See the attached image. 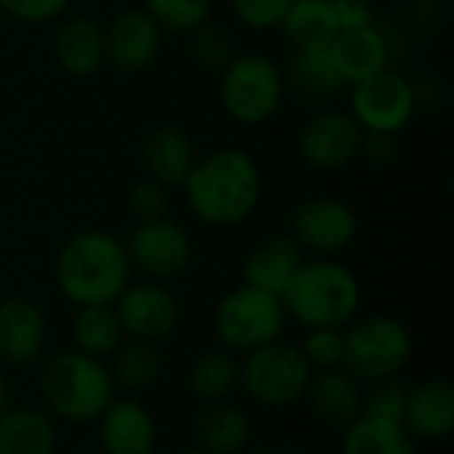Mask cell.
<instances>
[{"mask_svg": "<svg viewBox=\"0 0 454 454\" xmlns=\"http://www.w3.org/2000/svg\"><path fill=\"white\" fill-rule=\"evenodd\" d=\"M370 386L372 388L364 394V410H362V415L380 418V420H399L402 423L404 410H407V394H410V388L399 378L378 380V383H370Z\"/></svg>", "mask_w": 454, "mask_h": 454, "instance_id": "1f68e13d", "label": "cell"}, {"mask_svg": "<svg viewBox=\"0 0 454 454\" xmlns=\"http://www.w3.org/2000/svg\"><path fill=\"white\" fill-rule=\"evenodd\" d=\"M255 454H274V452H269V450H266V452H255Z\"/></svg>", "mask_w": 454, "mask_h": 454, "instance_id": "60d3db41", "label": "cell"}, {"mask_svg": "<svg viewBox=\"0 0 454 454\" xmlns=\"http://www.w3.org/2000/svg\"><path fill=\"white\" fill-rule=\"evenodd\" d=\"M306 396L311 402L314 415L325 426H333L340 431L348 428L354 420H359L364 410V391L359 380L343 367L314 372Z\"/></svg>", "mask_w": 454, "mask_h": 454, "instance_id": "ffe728a7", "label": "cell"}, {"mask_svg": "<svg viewBox=\"0 0 454 454\" xmlns=\"http://www.w3.org/2000/svg\"><path fill=\"white\" fill-rule=\"evenodd\" d=\"M112 380L117 388L125 391H144L154 386L162 375V351L160 343L149 340H125L114 351V364L109 367Z\"/></svg>", "mask_w": 454, "mask_h": 454, "instance_id": "f1b7e54d", "label": "cell"}, {"mask_svg": "<svg viewBox=\"0 0 454 454\" xmlns=\"http://www.w3.org/2000/svg\"><path fill=\"white\" fill-rule=\"evenodd\" d=\"M13 407V386L11 380L0 372V415Z\"/></svg>", "mask_w": 454, "mask_h": 454, "instance_id": "f35d334b", "label": "cell"}, {"mask_svg": "<svg viewBox=\"0 0 454 454\" xmlns=\"http://www.w3.org/2000/svg\"><path fill=\"white\" fill-rule=\"evenodd\" d=\"M48 343L43 309L21 295L0 301V362L11 367L35 364Z\"/></svg>", "mask_w": 454, "mask_h": 454, "instance_id": "9a60e30c", "label": "cell"}, {"mask_svg": "<svg viewBox=\"0 0 454 454\" xmlns=\"http://www.w3.org/2000/svg\"><path fill=\"white\" fill-rule=\"evenodd\" d=\"M114 311L125 330V338L160 343L178 327L181 309L168 287L160 282H130L114 301Z\"/></svg>", "mask_w": 454, "mask_h": 454, "instance_id": "7c38bea8", "label": "cell"}, {"mask_svg": "<svg viewBox=\"0 0 454 454\" xmlns=\"http://www.w3.org/2000/svg\"><path fill=\"white\" fill-rule=\"evenodd\" d=\"M404 428L418 442H444L454 431V386L450 380L431 378L410 388Z\"/></svg>", "mask_w": 454, "mask_h": 454, "instance_id": "ac0fdd59", "label": "cell"}, {"mask_svg": "<svg viewBox=\"0 0 454 454\" xmlns=\"http://www.w3.org/2000/svg\"><path fill=\"white\" fill-rule=\"evenodd\" d=\"M144 162L146 170L152 173V181L162 186H178L184 184L192 165L197 162L194 144L176 125L154 128L144 141Z\"/></svg>", "mask_w": 454, "mask_h": 454, "instance_id": "603a6c76", "label": "cell"}, {"mask_svg": "<svg viewBox=\"0 0 454 454\" xmlns=\"http://www.w3.org/2000/svg\"><path fill=\"white\" fill-rule=\"evenodd\" d=\"M56 420L43 410L11 407L0 415V454H56Z\"/></svg>", "mask_w": 454, "mask_h": 454, "instance_id": "cb8c5ba5", "label": "cell"}, {"mask_svg": "<svg viewBox=\"0 0 454 454\" xmlns=\"http://www.w3.org/2000/svg\"><path fill=\"white\" fill-rule=\"evenodd\" d=\"M98 444L104 454H154L160 428L146 404L138 399H117L101 412Z\"/></svg>", "mask_w": 454, "mask_h": 454, "instance_id": "2e32d148", "label": "cell"}, {"mask_svg": "<svg viewBox=\"0 0 454 454\" xmlns=\"http://www.w3.org/2000/svg\"><path fill=\"white\" fill-rule=\"evenodd\" d=\"M144 11L160 29L197 32L210 21L213 0H144Z\"/></svg>", "mask_w": 454, "mask_h": 454, "instance_id": "4dcf8cb0", "label": "cell"}, {"mask_svg": "<svg viewBox=\"0 0 454 454\" xmlns=\"http://www.w3.org/2000/svg\"><path fill=\"white\" fill-rule=\"evenodd\" d=\"M53 277L59 293L74 306L114 303L130 285L133 266L125 242L109 231L90 229L74 234L61 247Z\"/></svg>", "mask_w": 454, "mask_h": 454, "instance_id": "7a4b0ae2", "label": "cell"}, {"mask_svg": "<svg viewBox=\"0 0 454 454\" xmlns=\"http://www.w3.org/2000/svg\"><path fill=\"white\" fill-rule=\"evenodd\" d=\"M340 454H418V444L404 423L362 415L343 428Z\"/></svg>", "mask_w": 454, "mask_h": 454, "instance_id": "4316f807", "label": "cell"}, {"mask_svg": "<svg viewBox=\"0 0 454 454\" xmlns=\"http://www.w3.org/2000/svg\"><path fill=\"white\" fill-rule=\"evenodd\" d=\"M282 96L285 80L269 56L239 53L223 64L221 104L231 120L242 125H261L277 114Z\"/></svg>", "mask_w": 454, "mask_h": 454, "instance_id": "52a82bcc", "label": "cell"}, {"mask_svg": "<svg viewBox=\"0 0 454 454\" xmlns=\"http://www.w3.org/2000/svg\"><path fill=\"white\" fill-rule=\"evenodd\" d=\"M197 450L205 454H242L250 444V418L231 402L202 404L194 415Z\"/></svg>", "mask_w": 454, "mask_h": 454, "instance_id": "7402d4cb", "label": "cell"}, {"mask_svg": "<svg viewBox=\"0 0 454 454\" xmlns=\"http://www.w3.org/2000/svg\"><path fill=\"white\" fill-rule=\"evenodd\" d=\"M412 114H415V88L402 72L388 67L354 85L351 117L359 122L364 133L396 136L410 125Z\"/></svg>", "mask_w": 454, "mask_h": 454, "instance_id": "9c48e42d", "label": "cell"}, {"mask_svg": "<svg viewBox=\"0 0 454 454\" xmlns=\"http://www.w3.org/2000/svg\"><path fill=\"white\" fill-rule=\"evenodd\" d=\"M128 207L138 221H154L168 213V192L157 181H141L128 194Z\"/></svg>", "mask_w": 454, "mask_h": 454, "instance_id": "e575fe53", "label": "cell"}, {"mask_svg": "<svg viewBox=\"0 0 454 454\" xmlns=\"http://www.w3.org/2000/svg\"><path fill=\"white\" fill-rule=\"evenodd\" d=\"M72 340L74 348L88 356L96 359L114 356V351L125 343V330L120 325L114 303L77 306V314L72 319Z\"/></svg>", "mask_w": 454, "mask_h": 454, "instance_id": "484cf974", "label": "cell"}, {"mask_svg": "<svg viewBox=\"0 0 454 454\" xmlns=\"http://www.w3.org/2000/svg\"><path fill=\"white\" fill-rule=\"evenodd\" d=\"M343 85H356L383 69H388V40L386 35L375 27H354V29H340L335 40L327 48Z\"/></svg>", "mask_w": 454, "mask_h": 454, "instance_id": "e0dca14e", "label": "cell"}, {"mask_svg": "<svg viewBox=\"0 0 454 454\" xmlns=\"http://www.w3.org/2000/svg\"><path fill=\"white\" fill-rule=\"evenodd\" d=\"M298 348L314 372L343 367V330H309Z\"/></svg>", "mask_w": 454, "mask_h": 454, "instance_id": "d6a6232c", "label": "cell"}, {"mask_svg": "<svg viewBox=\"0 0 454 454\" xmlns=\"http://www.w3.org/2000/svg\"><path fill=\"white\" fill-rule=\"evenodd\" d=\"M181 186L189 210L202 223L229 229L255 213L263 178L258 162L247 152L223 146L197 160Z\"/></svg>", "mask_w": 454, "mask_h": 454, "instance_id": "6da1fadb", "label": "cell"}, {"mask_svg": "<svg viewBox=\"0 0 454 454\" xmlns=\"http://www.w3.org/2000/svg\"><path fill=\"white\" fill-rule=\"evenodd\" d=\"M69 5V0H0V8L16 19V21H27V24H45L53 21L56 16L64 13V8Z\"/></svg>", "mask_w": 454, "mask_h": 454, "instance_id": "d590c367", "label": "cell"}, {"mask_svg": "<svg viewBox=\"0 0 454 454\" xmlns=\"http://www.w3.org/2000/svg\"><path fill=\"white\" fill-rule=\"evenodd\" d=\"M282 306L306 330H343L359 314L362 285L338 261H306L282 293Z\"/></svg>", "mask_w": 454, "mask_h": 454, "instance_id": "277c9868", "label": "cell"}, {"mask_svg": "<svg viewBox=\"0 0 454 454\" xmlns=\"http://www.w3.org/2000/svg\"><path fill=\"white\" fill-rule=\"evenodd\" d=\"M293 85L309 96H333L340 90L343 80L327 51H298L293 61Z\"/></svg>", "mask_w": 454, "mask_h": 454, "instance_id": "f546056e", "label": "cell"}, {"mask_svg": "<svg viewBox=\"0 0 454 454\" xmlns=\"http://www.w3.org/2000/svg\"><path fill=\"white\" fill-rule=\"evenodd\" d=\"M303 263V247L290 234H274L245 258L242 279L250 287L282 298V293L290 287L293 277L301 271Z\"/></svg>", "mask_w": 454, "mask_h": 454, "instance_id": "d6986e66", "label": "cell"}, {"mask_svg": "<svg viewBox=\"0 0 454 454\" xmlns=\"http://www.w3.org/2000/svg\"><path fill=\"white\" fill-rule=\"evenodd\" d=\"M279 27L295 51H327L340 32L333 0H293Z\"/></svg>", "mask_w": 454, "mask_h": 454, "instance_id": "d4e9b609", "label": "cell"}, {"mask_svg": "<svg viewBox=\"0 0 454 454\" xmlns=\"http://www.w3.org/2000/svg\"><path fill=\"white\" fill-rule=\"evenodd\" d=\"M114 380L104 359L77 348L56 351L40 370V396L53 420L72 426L96 423L114 402Z\"/></svg>", "mask_w": 454, "mask_h": 454, "instance_id": "3957f363", "label": "cell"}, {"mask_svg": "<svg viewBox=\"0 0 454 454\" xmlns=\"http://www.w3.org/2000/svg\"><path fill=\"white\" fill-rule=\"evenodd\" d=\"M314 370L293 343L274 340L263 348L245 354L239 364V386L245 394L263 407H290L301 402L311 386Z\"/></svg>", "mask_w": 454, "mask_h": 454, "instance_id": "ba28073f", "label": "cell"}, {"mask_svg": "<svg viewBox=\"0 0 454 454\" xmlns=\"http://www.w3.org/2000/svg\"><path fill=\"white\" fill-rule=\"evenodd\" d=\"M176 454H205L202 450H197V447H192V450H181V452H176Z\"/></svg>", "mask_w": 454, "mask_h": 454, "instance_id": "ab89813d", "label": "cell"}, {"mask_svg": "<svg viewBox=\"0 0 454 454\" xmlns=\"http://www.w3.org/2000/svg\"><path fill=\"white\" fill-rule=\"evenodd\" d=\"M53 53L59 67L72 77H88L106 61L104 29L90 16H72L59 24L53 37Z\"/></svg>", "mask_w": 454, "mask_h": 454, "instance_id": "44dd1931", "label": "cell"}, {"mask_svg": "<svg viewBox=\"0 0 454 454\" xmlns=\"http://www.w3.org/2000/svg\"><path fill=\"white\" fill-rule=\"evenodd\" d=\"M359 218L354 207L335 197H311L293 213V239L317 255H335L354 245Z\"/></svg>", "mask_w": 454, "mask_h": 454, "instance_id": "8fae6325", "label": "cell"}, {"mask_svg": "<svg viewBox=\"0 0 454 454\" xmlns=\"http://www.w3.org/2000/svg\"><path fill=\"white\" fill-rule=\"evenodd\" d=\"M343 330V370L359 383H378L399 378L412 362L415 340L404 322L375 314L346 325Z\"/></svg>", "mask_w": 454, "mask_h": 454, "instance_id": "5b68a950", "label": "cell"}, {"mask_svg": "<svg viewBox=\"0 0 454 454\" xmlns=\"http://www.w3.org/2000/svg\"><path fill=\"white\" fill-rule=\"evenodd\" d=\"M194 53L205 67H223L231 53H229V37L218 29H210L207 24L194 32Z\"/></svg>", "mask_w": 454, "mask_h": 454, "instance_id": "8d00e7d4", "label": "cell"}, {"mask_svg": "<svg viewBox=\"0 0 454 454\" xmlns=\"http://www.w3.org/2000/svg\"><path fill=\"white\" fill-rule=\"evenodd\" d=\"M293 0H231L237 19L250 29H274L282 24Z\"/></svg>", "mask_w": 454, "mask_h": 454, "instance_id": "836d02e7", "label": "cell"}, {"mask_svg": "<svg viewBox=\"0 0 454 454\" xmlns=\"http://www.w3.org/2000/svg\"><path fill=\"white\" fill-rule=\"evenodd\" d=\"M333 8H335L340 29H354V27L372 24V5H370V0H333Z\"/></svg>", "mask_w": 454, "mask_h": 454, "instance_id": "74e56055", "label": "cell"}, {"mask_svg": "<svg viewBox=\"0 0 454 454\" xmlns=\"http://www.w3.org/2000/svg\"><path fill=\"white\" fill-rule=\"evenodd\" d=\"M130 266L154 282L173 279L192 263V239L186 229L168 215L154 221H138L125 242Z\"/></svg>", "mask_w": 454, "mask_h": 454, "instance_id": "30bf717a", "label": "cell"}, {"mask_svg": "<svg viewBox=\"0 0 454 454\" xmlns=\"http://www.w3.org/2000/svg\"><path fill=\"white\" fill-rule=\"evenodd\" d=\"M287 314L282 298L250 285L226 293L213 314V330L231 354H250L282 338Z\"/></svg>", "mask_w": 454, "mask_h": 454, "instance_id": "8992f818", "label": "cell"}, {"mask_svg": "<svg viewBox=\"0 0 454 454\" xmlns=\"http://www.w3.org/2000/svg\"><path fill=\"white\" fill-rule=\"evenodd\" d=\"M189 391L202 402H229L239 388V362L231 351H205L189 367Z\"/></svg>", "mask_w": 454, "mask_h": 454, "instance_id": "83f0119b", "label": "cell"}, {"mask_svg": "<svg viewBox=\"0 0 454 454\" xmlns=\"http://www.w3.org/2000/svg\"><path fill=\"white\" fill-rule=\"evenodd\" d=\"M106 61L120 72H144L152 67L162 48V29L144 8L120 11L104 29Z\"/></svg>", "mask_w": 454, "mask_h": 454, "instance_id": "5bb4252c", "label": "cell"}, {"mask_svg": "<svg viewBox=\"0 0 454 454\" xmlns=\"http://www.w3.org/2000/svg\"><path fill=\"white\" fill-rule=\"evenodd\" d=\"M364 144V130L346 112H322L306 122L298 136V152L314 170H340L346 168Z\"/></svg>", "mask_w": 454, "mask_h": 454, "instance_id": "4fadbf2b", "label": "cell"}]
</instances>
